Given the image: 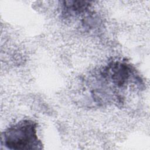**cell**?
Segmentation results:
<instances>
[{
    "instance_id": "obj_1",
    "label": "cell",
    "mask_w": 150,
    "mask_h": 150,
    "mask_svg": "<svg viewBox=\"0 0 150 150\" xmlns=\"http://www.w3.org/2000/svg\"><path fill=\"white\" fill-rule=\"evenodd\" d=\"M37 127L33 120H21L2 132L1 144L9 149H41L43 144L38 137Z\"/></svg>"
},
{
    "instance_id": "obj_2",
    "label": "cell",
    "mask_w": 150,
    "mask_h": 150,
    "mask_svg": "<svg viewBox=\"0 0 150 150\" xmlns=\"http://www.w3.org/2000/svg\"><path fill=\"white\" fill-rule=\"evenodd\" d=\"M135 69L131 64L124 61H113L109 63L100 72L101 77L107 84L115 90H125L129 84L137 81Z\"/></svg>"
}]
</instances>
